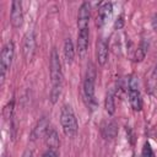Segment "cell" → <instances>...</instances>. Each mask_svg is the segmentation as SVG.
<instances>
[{"mask_svg":"<svg viewBox=\"0 0 157 157\" xmlns=\"http://www.w3.org/2000/svg\"><path fill=\"white\" fill-rule=\"evenodd\" d=\"M88 37H90L88 28L87 29H78V34H77V50H78V54H81V55H83L86 53V50H87Z\"/></svg>","mask_w":157,"mask_h":157,"instance_id":"7c38bea8","label":"cell"},{"mask_svg":"<svg viewBox=\"0 0 157 157\" xmlns=\"http://www.w3.org/2000/svg\"><path fill=\"white\" fill-rule=\"evenodd\" d=\"M13 105H15V102H13V101H11V102H9V103L5 105V108H4V118H5L7 121H9V120H11V118H12Z\"/></svg>","mask_w":157,"mask_h":157,"instance_id":"ac0fdd59","label":"cell"},{"mask_svg":"<svg viewBox=\"0 0 157 157\" xmlns=\"http://www.w3.org/2000/svg\"><path fill=\"white\" fill-rule=\"evenodd\" d=\"M26 157H27V156H26Z\"/></svg>","mask_w":157,"mask_h":157,"instance_id":"cb8c5ba5","label":"cell"},{"mask_svg":"<svg viewBox=\"0 0 157 157\" xmlns=\"http://www.w3.org/2000/svg\"><path fill=\"white\" fill-rule=\"evenodd\" d=\"M112 10H113L112 2L104 1V2H101L99 4L98 12H97V21H96V23H97L98 27H103L104 26V23L107 22V20L112 15Z\"/></svg>","mask_w":157,"mask_h":157,"instance_id":"9c48e42d","label":"cell"},{"mask_svg":"<svg viewBox=\"0 0 157 157\" xmlns=\"http://www.w3.org/2000/svg\"><path fill=\"white\" fill-rule=\"evenodd\" d=\"M50 78H52L50 102L55 104L61 94V87H63V70L56 49H53L50 54Z\"/></svg>","mask_w":157,"mask_h":157,"instance_id":"6da1fadb","label":"cell"},{"mask_svg":"<svg viewBox=\"0 0 157 157\" xmlns=\"http://www.w3.org/2000/svg\"><path fill=\"white\" fill-rule=\"evenodd\" d=\"M64 56L66 64H71L75 56V49H74V43L71 38H66L64 42Z\"/></svg>","mask_w":157,"mask_h":157,"instance_id":"5bb4252c","label":"cell"},{"mask_svg":"<svg viewBox=\"0 0 157 157\" xmlns=\"http://www.w3.org/2000/svg\"><path fill=\"white\" fill-rule=\"evenodd\" d=\"M90 16H91V6L88 2H82L78 13H77V26L78 29H87L88 28V22H90Z\"/></svg>","mask_w":157,"mask_h":157,"instance_id":"ba28073f","label":"cell"},{"mask_svg":"<svg viewBox=\"0 0 157 157\" xmlns=\"http://www.w3.org/2000/svg\"><path fill=\"white\" fill-rule=\"evenodd\" d=\"M118 132V126L114 121H108L102 126V135L104 139H113Z\"/></svg>","mask_w":157,"mask_h":157,"instance_id":"9a60e30c","label":"cell"},{"mask_svg":"<svg viewBox=\"0 0 157 157\" xmlns=\"http://www.w3.org/2000/svg\"><path fill=\"white\" fill-rule=\"evenodd\" d=\"M152 27L157 32V13H155V16L152 17Z\"/></svg>","mask_w":157,"mask_h":157,"instance_id":"44dd1931","label":"cell"},{"mask_svg":"<svg viewBox=\"0 0 157 157\" xmlns=\"http://www.w3.org/2000/svg\"><path fill=\"white\" fill-rule=\"evenodd\" d=\"M155 75H157V66H156V70H155ZM157 80V78H156Z\"/></svg>","mask_w":157,"mask_h":157,"instance_id":"7402d4cb","label":"cell"},{"mask_svg":"<svg viewBox=\"0 0 157 157\" xmlns=\"http://www.w3.org/2000/svg\"><path fill=\"white\" fill-rule=\"evenodd\" d=\"M97 60L99 65H104L108 60V43L103 38L97 42Z\"/></svg>","mask_w":157,"mask_h":157,"instance_id":"8fae6325","label":"cell"},{"mask_svg":"<svg viewBox=\"0 0 157 157\" xmlns=\"http://www.w3.org/2000/svg\"><path fill=\"white\" fill-rule=\"evenodd\" d=\"M141 157H155V153L152 151V147L148 142H146L142 147V152H141Z\"/></svg>","mask_w":157,"mask_h":157,"instance_id":"d6986e66","label":"cell"},{"mask_svg":"<svg viewBox=\"0 0 157 157\" xmlns=\"http://www.w3.org/2000/svg\"><path fill=\"white\" fill-rule=\"evenodd\" d=\"M94 82H96V69L93 64L90 63L83 80V97L87 103V107H90L91 109H94L97 104L94 98Z\"/></svg>","mask_w":157,"mask_h":157,"instance_id":"3957f363","label":"cell"},{"mask_svg":"<svg viewBox=\"0 0 157 157\" xmlns=\"http://www.w3.org/2000/svg\"><path fill=\"white\" fill-rule=\"evenodd\" d=\"M44 136H45V142L49 146V150H56L59 147V136L55 129L49 128Z\"/></svg>","mask_w":157,"mask_h":157,"instance_id":"4fadbf2b","label":"cell"},{"mask_svg":"<svg viewBox=\"0 0 157 157\" xmlns=\"http://www.w3.org/2000/svg\"><path fill=\"white\" fill-rule=\"evenodd\" d=\"M13 54H15V44L12 40L7 42L2 50H1V59H0V69H1V83H4L7 70L11 66L12 59H13Z\"/></svg>","mask_w":157,"mask_h":157,"instance_id":"277c9868","label":"cell"},{"mask_svg":"<svg viewBox=\"0 0 157 157\" xmlns=\"http://www.w3.org/2000/svg\"><path fill=\"white\" fill-rule=\"evenodd\" d=\"M147 50H148V43L145 42V40H141V43L139 44L137 49L135 50V55H134V60L136 63H140L145 59L146 54H147Z\"/></svg>","mask_w":157,"mask_h":157,"instance_id":"2e32d148","label":"cell"},{"mask_svg":"<svg viewBox=\"0 0 157 157\" xmlns=\"http://www.w3.org/2000/svg\"><path fill=\"white\" fill-rule=\"evenodd\" d=\"M128 92H129V102L130 105L134 110L139 112L142 108V101H141V94L139 91V83H137V78L131 75L129 77V86H128Z\"/></svg>","mask_w":157,"mask_h":157,"instance_id":"5b68a950","label":"cell"},{"mask_svg":"<svg viewBox=\"0 0 157 157\" xmlns=\"http://www.w3.org/2000/svg\"><path fill=\"white\" fill-rule=\"evenodd\" d=\"M104 107L105 110L108 112V114L113 115L115 112V103H114V91L109 90L105 94V101H104Z\"/></svg>","mask_w":157,"mask_h":157,"instance_id":"e0dca14e","label":"cell"},{"mask_svg":"<svg viewBox=\"0 0 157 157\" xmlns=\"http://www.w3.org/2000/svg\"><path fill=\"white\" fill-rule=\"evenodd\" d=\"M60 124L64 134L67 137H74L77 134L78 124L72 108L69 104H64L60 112Z\"/></svg>","mask_w":157,"mask_h":157,"instance_id":"7a4b0ae2","label":"cell"},{"mask_svg":"<svg viewBox=\"0 0 157 157\" xmlns=\"http://www.w3.org/2000/svg\"><path fill=\"white\" fill-rule=\"evenodd\" d=\"M42 157H59V156H58L56 150H48L47 152H44V153H43V156H42Z\"/></svg>","mask_w":157,"mask_h":157,"instance_id":"ffe728a7","label":"cell"},{"mask_svg":"<svg viewBox=\"0 0 157 157\" xmlns=\"http://www.w3.org/2000/svg\"><path fill=\"white\" fill-rule=\"evenodd\" d=\"M34 53H36V37L34 33L31 31L26 33L22 43V54L26 63H29L33 59Z\"/></svg>","mask_w":157,"mask_h":157,"instance_id":"8992f818","label":"cell"},{"mask_svg":"<svg viewBox=\"0 0 157 157\" xmlns=\"http://www.w3.org/2000/svg\"><path fill=\"white\" fill-rule=\"evenodd\" d=\"M2 157H6V156H5V155H4V156H2Z\"/></svg>","mask_w":157,"mask_h":157,"instance_id":"603a6c76","label":"cell"},{"mask_svg":"<svg viewBox=\"0 0 157 157\" xmlns=\"http://www.w3.org/2000/svg\"><path fill=\"white\" fill-rule=\"evenodd\" d=\"M10 20L15 28H18L23 23V11H22V4L21 1H12L11 4V12H10Z\"/></svg>","mask_w":157,"mask_h":157,"instance_id":"52a82bcc","label":"cell"},{"mask_svg":"<svg viewBox=\"0 0 157 157\" xmlns=\"http://www.w3.org/2000/svg\"><path fill=\"white\" fill-rule=\"evenodd\" d=\"M48 129H49V121H48V119H47L45 117H43V118L36 124V126L33 128V130H32V132H31V140L34 141V140H37V139L44 136L45 132L48 131Z\"/></svg>","mask_w":157,"mask_h":157,"instance_id":"30bf717a","label":"cell"}]
</instances>
